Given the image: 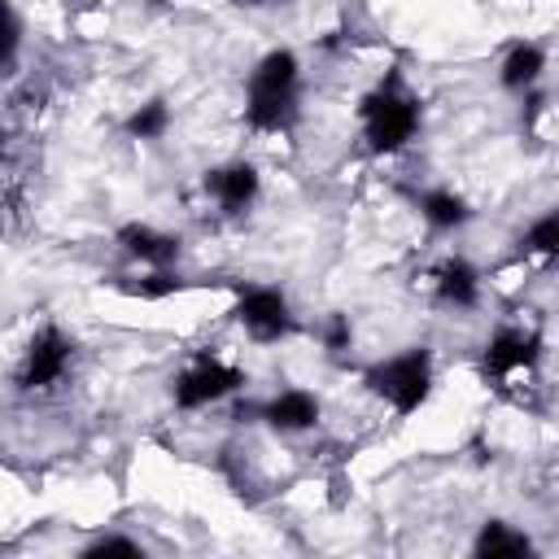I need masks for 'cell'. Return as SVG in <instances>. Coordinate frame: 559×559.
<instances>
[{
  "label": "cell",
  "instance_id": "7",
  "mask_svg": "<svg viewBox=\"0 0 559 559\" xmlns=\"http://www.w3.org/2000/svg\"><path fill=\"white\" fill-rule=\"evenodd\" d=\"M205 192L227 210V214H240L245 205H253L258 197V170L249 162H236V166H218L205 175Z\"/></svg>",
  "mask_w": 559,
  "mask_h": 559
},
{
  "label": "cell",
  "instance_id": "20",
  "mask_svg": "<svg viewBox=\"0 0 559 559\" xmlns=\"http://www.w3.org/2000/svg\"><path fill=\"white\" fill-rule=\"evenodd\" d=\"M240 4H275V0H240Z\"/></svg>",
  "mask_w": 559,
  "mask_h": 559
},
{
  "label": "cell",
  "instance_id": "16",
  "mask_svg": "<svg viewBox=\"0 0 559 559\" xmlns=\"http://www.w3.org/2000/svg\"><path fill=\"white\" fill-rule=\"evenodd\" d=\"M524 245H528L533 253H542V258H550V253H559V218H555V214H546V218H537V223L528 227V236H524Z\"/></svg>",
  "mask_w": 559,
  "mask_h": 559
},
{
  "label": "cell",
  "instance_id": "5",
  "mask_svg": "<svg viewBox=\"0 0 559 559\" xmlns=\"http://www.w3.org/2000/svg\"><path fill=\"white\" fill-rule=\"evenodd\" d=\"M240 384H245L240 367H227V362H214V358H197L175 380V402L179 406H205V402H218V397L236 393Z\"/></svg>",
  "mask_w": 559,
  "mask_h": 559
},
{
  "label": "cell",
  "instance_id": "2",
  "mask_svg": "<svg viewBox=\"0 0 559 559\" xmlns=\"http://www.w3.org/2000/svg\"><path fill=\"white\" fill-rule=\"evenodd\" d=\"M358 118H362L367 144H371L376 153H393V148H402V144L415 135V127H419V105H415L411 92H402L397 79H389V83H380L376 92L362 96Z\"/></svg>",
  "mask_w": 559,
  "mask_h": 559
},
{
  "label": "cell",
  "instance_id": "21",
  "mask_svg": "<svg viewBox=\"0 0 559 559\" xmlns=\"http://www.w3.org/2000/svg\"><path fill=\"white\" fill-rule=\"evenodd\" d=\"M4 140H9V135H4V131H0V157H4Z\"/></svg>",
  "mask_w": 559,
  "mask_h": 559
},
{
  "label": "cell",
  "instance_id": "9",
  "mask_svg": "<svg viewBox=\"0 0 559 559\" xmlns=\"http://www.w3.org/2000/svg\"><path fill=\"white\" fill-rule=\"evenodd\" d=\"M118 245H122L131 258L148 262V266H170V262L179 258V236L153 231V227H144V223H127V227L118 231Z\"/></svg>",
  "mask_w": 559,
  "mask_h": 559
},
{
  "label": "cell",
  "instance_id": "15",
  "mask_svg": "<svg viewBox=\"0 0 559 559\" xmlns=\"http://www.w3.org/2000/svg\"><path fill=\"white\" fill-rule=\"evenodd\" d=\"M166 122H170V109H166L162 100H148V105H140V109L131 114L127 131H131L135 140H157V135L166 131Z\"/></svg>",
  "mask_w": 559,
  "mask_h": 559
},
{
  "label": "cell",
  "instance_id": "6",
  "mask_svg": "<svg viewBox=\"0 0 559 559\" xmlns=\"http://www.w3.org/2000/svg\"><path fill=\"white\" fill-rule=\"evenodd\" d=\"M236 319L245 323V332H249L253 341H280V336L293 328L288 301H284V293H275V288H249V293H240Z\"/></svg>",
  "mask_w": 559,
  "mask_h": 559
},
{
  "label": "cell",
  "instance_id": "10",
  "mask_svg": "<svg viewBox=\"0 0 559 559\" xmlns=\"http://www.w3.org/2000/svg\"><path fill=\"white\" fill-rule=\"evenodd\" d=\"M262 415H266V424L280 428V432H301V428H310V424L319 419V402H314V393H306V389H288V393L271 397Z\"/></svg>",
  "mask_w": 559,
  "mask_h": 559
},
{
  "label": "cell",
  "instance_id": "3",
  "mask_svg": "<svg viewBox=\"0 0 559 559\" xmlns=\"http://www.w3.org/2000/svg\"><path fill=\"white\" fill-rule=\"evenodd\" d=\"M367 384H371V393H380L397 415H411V411L424 406V397H428V389H432V358H428V349H406V354H397V358L371 367V371H367Z\"/></svg>",
  "mask_w": 559,
  "mask_h": 559
},
{
  "label": "cell",
  "instance_id": "13",
  "mask_svg": "<svg viewBox=\"0 0 559 559\" xmlns=\"http://www.w3.org/2000/svg\"><path fill=\"white\" fill-rule=\"evenodd\" d=\"M542 66H546L542 48L520 44V48H511V57L502 61V83H507V87H528V83H537Z\"/></svg>",
  "mask_w": 559,
  "mask_h": 559
},
{
  "label": "cell",
  "instance_id": "14",
  "mask_svg": "<svg viewBox=\"0 0 559 559\" xmlns=\"http://www.w3.org/2000/svg\"><path fill=\"white\" fill-rule=\"evenodd\" d=\"M419 210H424V218H428L432 227H459V223H467V214H472L467 201L454 197V192H424Z\"/></svg>",
  "mask_w": 559,
  "mask_h": 559
},
{
  "label": "cell",
  "instance_id": "11",
  "mask_svg": "<svg viewBox=\"0 0 559 559\" xmlns=\"http://www.w3.org/2000/svg\"><path fill=\"white\" fill-rule=\"evenodd\" d=\"M437 297L450 301V306H476V297H480V275H476L463 258H450V262H441V271H437Z\"/></svg>",
  "mask_w": 559,
  "mask_h": 559
},
{
  "label": "cell",
  "instance_id": "1",
  "mask_svg": "<svg viewBox=\"0 0 559 559\" xmlns=\"http://www.w3.org/2000/svg\"><path fill=\"white\" fill-rule=\"evenodd\" d=\"M297 114V57L288 48L266 52L249 74V105L245 118L258 131H280Z\"/></svg>",
  "mask_w": 559,
  "mask_h": 559
},
{
  "label": "cell",
  "instance_id": "18",
  "mask_svg": "<svg viewBox=\"0 0 559 559\" xmlns=\"http://www.w3.org/2000/svg\"><path fill=\"white\" fill-rule=\"evenodd\" d=\"M349 336H354V332H349V319H345V314H332V319H328V332H323L328 349H345Z\"/></svg>",
  "mask_w": 559,
  "mask_h": 559
},
{
  "label": "cell",
  "instance_id": "17",
  "mask_svg": "<svg viewBox=\"0 0 559 559\" xmlns=\"http://www.w3.org/2000/svg\"><path fill=\"white\" fill-rule=\"evenodd\" d=\"M17 39H22V22H17L13 4L0 0V74H4V66L13 61V52H17Z\"/></svg>",
  "mask_w": 559,
  "mask_h": 559
},
{
  "label": "cell",
  "instance_id": "12",
  "mask_svg": "<svg viewBox=\"0 0 559 559\" xmlns=\"http://www.w3.org/2000/svg\"><path fill=\"white\" fill-rule=\"evenodd\" d=\"M528 550H533L528 537L515 533V528H507V524H498V520H489V524L480 528V537H476V555H480V559H520V555H528Z\"/></svg>",
  "mask_w": 559,
  "mask_h": 559
},
{
  "label": "cell",
  "instance_id": "8",
  "mask_svg": "<svg viewBox=\"0 0 559 559\" xmlns=\"http://www.w3.org/2000/svg\"><path fill=\"white\" fill-rule=\"evenodd\" d=\"M537 349H542V341L533 332L502 328V332H493V341L485 349V376H507L515 367H533L537 362Z\"/></svg>",
  "mask_w": 559,
  "mask_h": 559
},
{
  "label": "cell",
  "instance_id": "19",
  "mask_svg": "<svg viewBox=\"0 0 559 559\" xmlns=\"http://www.w3.org/2000/svg\"><path fill=\"white\" fill-rule=\"evenodd\" d=\"M87 555H140V546L127 542V537H105V542H96Z\"/></svg>",
  "mask_w": 559,
  "mask_h": 559
},
{
  "label": "cell",
  "instance_id": "4",
  "mask_svg": "<svg viewBox=\"0 0 559 559\" xmlns=\"http://www.w3.org/2000/svg\"><path fill=\"white\" fill-rule=\"evenodd\" d=\"M66 362H70V341H66V332L52 328V323H44V328L31 336V345H26V358H22V367H17V389H48L52 380H61Z\"/></svg>",
  "mask_w": 559,
  "mask_h": 559
}]
</instances>
